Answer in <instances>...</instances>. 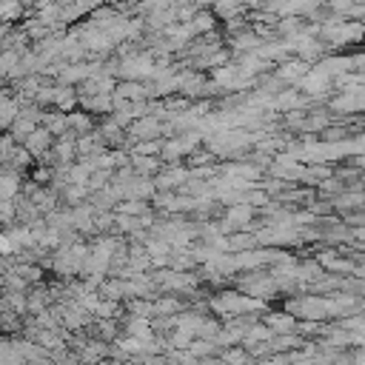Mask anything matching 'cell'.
Returning <instances> with one entry per match:
<instances>
[{
  "label": "cell",
  "instance_id": "obj_1",
  "mask_svg": "<svg viewBox=\"0 0 365 365\" xmlns=\"http://www.w3.org/2000/svg\"><path fill=\"white\" fill-rule=\"evenodd\" d=\"M26 145H29L31 151L46 148V145H48V131H31V134H29V140H26Z\"/></svg>",
  "mask_w": 365,
  "mask_h": 365
}]
</instances>
